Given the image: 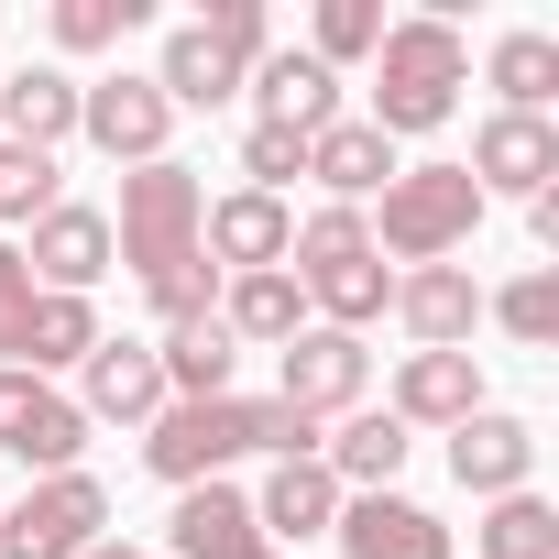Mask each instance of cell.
<instances>
[{
	"label": "cell",
	"instance_id": "6da1fadb",
	"mask_svg": "<svg viewBox=\"0 0 559 559\" xmlns=\"http://www.w3.org/2000/svg\"><path fill=\"white\" fill-rule=\"evenodd\" d=\"M461 78H472V45H461V23L450 12H395L384 23V45H373V132L384 143H406V132H439L450 110H461Z\"/></svg>",
	"mask_w": 559,
	"mask_h": 559
},
{
	"label": "cell",
	"instance_id": "7a4b0ae2",
	"mask_svg": "<svg viewBox=\"0 0 559 559\" xmlns=\"http://www.w3.org/2000/svg\"><path fill=\"white\" fill-rule=\"evenodd\" d=\"M362 230H373V252L395 274L406 263H450L483 230V187L461 165H395V187H384V209H362Z\"/></svg>",
	"mask_w": 559,
	"mask_h": 559
},
{
	"label": "cell",
	"instance_id": "3957f363",
	"mask_svg": "<svg viewBox=\"0 0 559 559\" xmlns=\"http://www.w3.org/2000/svg\"><path fill=\"white\" fill-rule=\"evenodd\" d=\"M198 209H209V187H198L176 154H165V165H132V176H121V219H110V263H132V286L198 263Z\"/></svg>",
	"mask_w": 559,
	"mask_h": 559
},
{
	"label": "cell",
	"instance_id": "277c9868",
	"mask_svg": "<svg viewBox=\"0 0 559 559\" xmlns=\"http://www.w3.org/2000/svg\"><path fill=\"white\" fill-rule=\"evenodd\" d=\"M230 461H252V395H165V417L143 428V472L154 483H230Z\"/></svg>",
	"mask_w": 559,
	"mask_h": 559
},
{
	"label": "cell",
	"instance_id": "5b68a950",
	"mask_svg": "<svg viewBox=\"0 0 559 559\" xmlns=\"http://www.w3.org/2000/svg\"><path fill=\"white\" fill-rule=\"evenodd\" d=\"M110 537L99 472H45L23 504H0V559H88Z\"/></svg>",
	"mask_w": 559,
	"mask_h": 559
},
{
	"label": "cell",
	"instance_id": "8992f818",
	"mask_svg": "<svg viewBox=\"0 0 559 559\" xmlns=\"http://www.w3.org/2000/svg\"><path fill=\"white\" fill-rule=\"evenodd\" d=\"M362 384H373V352H362L352 330H319V319H308L286 352H274V406H297V417H319V428L352 417Z\"/></svg>",
	"mask_w": 559,
	"mask_h": 559
},
{
	"label": "cell",
	"instance_id": "52a82bcc",
	"mask_svg": "<svg viewBox=\"0 0 559 559\" xmlns=\"http://www.w3.org/2000/svg\"><path fill=\"white\" fill-rule=\"evenodd\" d=\"M78 450H88V417H78L67 384L0 373V461H23V472L45 483V472H78Z\"/></svg>",
	"mask_w": 559,
	"mask_h": 559
},
{
	"label": "cell",
	"instance_id": "ba28073f",
	"mask_svg": "<svg viewBox=\"0 0 559 559\" xmlns=\"http://www.w3.org/2000/svg\"><path fill=\"white\" fill-rule=\"evenodd\" d=\"M165 88L154 78H78V143H99L110 165H165Z\"/></svg>",
	"mask_w": 559,
	"mask_h": 559
},
{
	"label": "cell",
	"instance_id": "9c48e42d",
	"mask_svg": "<svg viewBox=\"0 0 559 559\" xmlns=\"http://www.w3.org/2000/svg\"><path fill=\"white\" fill-rule=\"evenodd\" d=\"M461 176L483 187V209H493V198H548V187H559V121L493 110V121L472 132V165H461Z\"/></svg>",
	"mask_w": 559,
	"mask_h": 559
},
{
	"label": "cell",
	"instance_id": "30bf717a",
	"mask_svg": "<svg viewBox=\"0 0 559 559\" xmlns=\"http://www.w3.org/2000/svg\"><path fill=\"white\" fill-rule=\"evenodd\" d=\"M23 263H34V286H45V297H88L99 274H110V209L56 198V209L23 230Z\"/></svg>",
	"mask_w": 559,
	"mask_h": 559
},
{
	"label": "cell",
	"instance_id": "8fae6325",
	"mask_svg": "<svg viewBox=\"0 0 559 559\" xmlns=\"http://www.w3.org/2000/svg\"><path fill=\"white\" fill-rule=\"evenodd\" d=\"M78 417H88V428H154V417H165V362H154V341H99V352L78 362Z\"/></svg>",
	"mask_w": 559,
	"mask_h": 559
},
{
	"label": "cell",
	"instance_id": "7c38bea8",
	"mask_svg": "<svg viewBox=\"0 0 559 559\" xmlns=\"http://www.w3.org/2000/svg\"><path fill=\"white\" fill-rule=\"evenodd\" d=\"M286 241H297V209H286V198L230 187V198L198 209V252H209L219 274H274V263H286Z\"/></svg>",
	"mask_w": 559,
	"mask_h": 559
},
{
	"label": "cell",
	"instance_id": "4fadbf2b",
	"mask_svg": "<svg viewBox=\"0 0 559 559\" xmlns=\"http://www.w3.org/2000/svg\"><path fill=\"white\" fill-rule=\"evenodd\" d=\"M450 483L483 493V504H493V493H526V483H537V428L504 417V406H472V417L450 428Z\"/></svg>",
	"mask_w": 559,
	"mask_h": 559
},
{
	"label": "cell",
	"instance_id": "5bb4252c",
	"mask_svg": "<svg viewBox=\"0 0 559 559\" xmlns=\"http://www.w3.org/2000/svg\"><path fill=\"white\" fill-rule=\"evenodd\" d=\"M395 319H406L417 352H472V330H483L472 263H406V274H395Z\"/></svg>",
	"mask_w": 559,
	"mask_h": 559
},
{
	"label": "cell",
	"instance_id": "9a60e30c",
	"mask_svg": "<svg viewBox=\"0 0 559 559\" xmlns=\"http://www.w3.org/2000/svg\"><path fill=\"white\" fill-rule=\"evenodd\" d=\"M483 406V362L472 352H406L395 362V395H384V417L417 439V428H461Z\"/></svg>",
	"mask_w": 559,
	"mask_h": 559
},
{
	"label": "cell",
	"instance_id": "2e32d148",
	"mask_svg": "<svg viewBox=\"0 0 559 559\" xmlns=\"http://www.w3.org/2000/svg\"><path fill=\"white\" fill-rule=\"evenodd\" d=\"M263 526H252V493L241 483H187L176 515H165V548L154 559H252Z\"/></svg>",
	"mask_w": 559,
	"mask_h": 559
},
{
	"label": "cell",
	"instance_id": "e0dca14e",
	"mask_svg": "<svg viewBox=\"0 0 559 559\" xmlns=\"http://www.w3.org/2000/svg\"><path fill=\"white\" fill-rule=\"evenodd\" d=\"M330 537H341V559H450V526L417 493H352Z\"/></svg>",
	"mask_w": 559,
	"mask_h": 559
},
{
	"label": "cell",
	"instance_id": "ac0fdd59",
	"mask_svg": "<svg viewBox=\"0 0 559 559\" xmlns=\"http://www.w3.org/2000/svg\"><path fill=\"white\" fill-rule=\"evenodd\" d=\"M241 88L263 99V121H274V132H297V143H319V132L341 121V78H330L308 45H274V56H263Z\"/></svg>",
	"mask_w": 559,
	"mask_h": 559
},
{
	"label": "cell",
	"instance_id": "d6986e66",
	"mask_svg": "<svg viewBox=\"0 0 559 559\" xmlns=\"http://www.w3.org/2000/svg\"><path fill=\"white\" fill-rule=\"evenodd\" d=\"M341 483H330V461H274L263 472V493H252V526H263V548H308V537H330L341 526Z\"/></svg>",
	"mask_w": 559,
	"mask_h": 559
},
{
	"label": "cell",
	"instance_id": "ffe728a7",
	"mask_svg": "<svg viewBox=\"0 0 559 559\" xmlns=\"http://www.w3.org/2000/svg\"><path fill=\"white\" fill-rule=\"evenodd\" d=\"M308 176H319V209H362V198H384L395 187V143L373 132V121H330L319 143H308Z\"/></svg>",
	"mask_w": 559,
	"mask_h": 559
},
{
	"label": "cell",
	"instance_id": "44dd1931",
	"mask_svg": "<svg viewBox=\"0 0 559 559\" xmlns=\"http://www.w3.org/2000/svg\"><path fill=\"white\" fill-rule=\"evenodd\" d=\"M219 330L241 352H286L308 330V286H297L286 263H274V274H219Z\"/></svg>",
	"mask_w": 559,
	"mask_h": 559
},
{
	"label": "cell",
	"instance_id": "7402d4cb",
	"mask_svg": "<svg viewBox=\"0 0 559 559\" xmlns=\"http://www.w3.org/2000/svg\"><path fill=\"white\" fill-rule=\"evenodd\" d=\"M406 450H417V439H406V428H395L384 406H352V417H341V428L319 439V461H330V483H341V493H395Z\"/></svg>",
	"mask_w": 559,
	"mask_h": 559
},
{
	"label": "cell",
	"instance_id": "603a6c76",
	"mask_svg": "<svg viewBox=\"0 0 559 559\" xmlns=\"http://www.w3.org/2000/svg\"><path fill=\"white\" fill-rule=\"evenodd\" d=\"M0 143H78V78L67 67H23V78H0Z\"/></svg>",
	"mask_w": 559,
	"mask_h": 559
},
{
	"label": "cell",
	"instance_id": "cb8c5ba5",
	"mask_svg": "<svg viewBox=\"0 0 559 559\" xmlns=\"http://www.w3.org/2000/svg\"><path fill=\"white\" fill-rule=\"evenodd\" d=\"M297 286H308V308H319V330H373L384 308H395V263L384 252H352V263H319V274H297Z\"/></svg>",
	"mask_w": 559,
	"mask_h": 559
},
{
	"label": "cell",
	"instance_id": "d4e9b609",
	"mask_svg": "<svg viewBox=\"0 0 559 559\" xmlns=\"http://www.w3.org/2000/svg\"><path fill=\"white\" fill-rule=\"evenodd\" d=\"M99 341H110V330H99V308H88V297H34L12 373H45V384H56V373H78V362H88Z\"/></svg>",
	"mask_w": 559,
	"mask_h": 559
},
{
	"label": "cell",
	"instance_id": "484cf974",
	"mask_svg": "<svg viewBox=\"0 0 559 559\" xmlns=\"http://www.w3.org/2000/svg\"><path fill=\"white\" fill-rule=\"evenodd\" d=\"M154 362H165V395H241L230 373H241V341L219 330V308L209 319H176L165 341H154Z\"/></svg>",
	"mask_w": 559,
	"mask_h": 559
},
{
	"label": "cell",
	"instance_id": "4316f807",
	"mask_svg": "<svg viewBox=\"0 0 559 559\" xmlns=\"http://www.w3.org/2000/svg\"><path fill=\"white\" fill-rule=\"evenodd\" d=\"M483 78H493V99H504V110H526V121H548V99H559V34H537V23H515V34H493V56H483Z\"/></svg>",
	"mask_w": 559,
	"mask_h": 559
},
{
	"label": "cell",
	"instance_id": "83f0119b",
	"mask_svg": "<svg viewBox=\"0 0 559 559\" xmlns=\"http://www.w3.org/2000/svg\"><path fill=\"white\" fill-rule=\"evenodd\" d=\"M154 88H165V110H219V99L241 88V67H230L198 23H176V34H165V56H154Z\"/></svg>",
	"mask_w": 559,
	"mask_h": 559
},
{
	"label": "cell",
	"instance_id": "f1b7e54d",
	"mask_svg": "<svg viewBox=\"0 0 559 559\" xmlns=\"http://www.w3.org/2000/svg\"><path fill=\"white\" fill-rule=\"evenodd\" d=\"M483 559H559V504L548 493H493L483 504Z\"/></svg>",
	"mask_w": 559,
	"mask_h": 559
},
{
	"label": "cell",
	"instance_id": "f546056e",
	"mask_svg": "<svg viewBox=\"0 0 559 559\" xmlns=\"http://www.w3.org/2000/svg\"><path fill=\"white\" fill-rule=\"evenodd\" d=\"M143 23H154V0H56V12H45L56 56H110V45L143 34Z\"/></svg>",
	"mask_w": 559,
	"mask_h": 559
},
{
	"label": "cell",
	"instance_id": "4dcf8cb0",
	"mask_svg": "<svg viewBox=\"0 0 559 559\" xmlns=\"http://www.w3.org/2000/svg\"><path fill=\"white\" fill-rule=\"evenodd\" d=\"M384 23H395L384 0H319V23H308V56L341 78V67H362V56L384 45Z\"/></svg>",
	"mask_w": 559,
	"mask_h": 559
},
{
	"label": "cell",
	"instance_id": "1f68e13d",
	"mask_svg": "<svg viewBox=\"0 0 559 559\" xmlns=\"http://www.w3.org/2000/svg\"><path fill=\"white\" fill-rule=\"evenodd\" d=\"M483 319H504V341L548 352V341H559V274L537 263V274H515V286H493V297H483Z\"/></svg>",
	"mask_w": 559,
	"mask_h": 559
},
{
	"label": "cell",
	"instance_id": "d6a6232c",
	"mask_svg": "<svg viewBox=\"0 0 559 559\" xmlns=\"http://www.w3.org/2000/svg\"><path fill=\"white\" fill-rule=\"evenodd\" d=\"M56 198H67V187H56V154H34V143H0V230H34Z\"/></svg>",
	"mask_w": 559,
	"mask_h": 559
},
{
	"label": "cell",
	"instance_id": "836d02e7",
	"mask_svg": "<svg viewBox=\"0 0 559 559\" xmlns=\"http://www.w3.org/2000/svg\"><path fill=\"white\" fill-rule=\"evenodd\" d=\"M297 176H308V143H297V132H274V121L241 132V187H252V198H286Z\"/></svg>",
	"mask_w": 559,
	"mask_h": 559
},
{
	"label": "cell",
	"instance_id": "e575fe53",
	"mask_svg": "<svg viewBox=\"0 0 559 559\" xmlns=\"http://www.w3.org/2000/svg\"><path fill=\"white\" fill-rule=\"evenodd\" d=\"M198 34H209V45H219L241 78L274 56V23H263V0H209V12H198Z\"/></svg>",
	"mask_w": 559,
	"mask_h": 559
},
{
	"label": "cell",
	"instance_id": "d590c367",
	"mask_svg": "<svg viewBox=\"0 0 559 559\" xmlns=\"http://www.w3.org/2000/svg\"><path fill=\"white\" fill-rule=\"evenodd\" d=\"M143 297H154V319H165V330H176V319H209V308H219V263L198 252V263H176V274H154Z\"/></svg>",
	"mask_w": 559,
	"mask_h": 559
},
{
	"label": "cell",
	"instance_id": "8d00e7d4",
	"mask_svg": "<svg viewBox=\"0 0 559 559\" xmlns=\"http://www.w3.org/2000/svg\"><path fill=\"white\" fill-rule=\"evenodd\" d=\"M34 263H23V241H0V373H12V352H23V319H34Z\"/></svg>",
	"mask_w": 559,
	"mask_h": 559
},
{
	"label": "cell",
	"instance_id": "74e56055",
	"mask_svg": "<svg viewBox=\"0 0 559 559\" xmlns=\"http://www.w3.org/2000/svg\"><path fill=\"white\" fill-rule=\"evenodd\" d=\"M88 559H154V548H121V537H99V548H88Z\"/></svg>",
	"mask_w": 559,
	"mask_h": 559
},
{
	"label": "cell",
	"instance_id": "f35d334b",
	"mask_svg": "<svg viewBox=\"0 0 559 559\" xmlns=\"http://www.w3.org/2000/svg\"><path fill=\"white\" fill-rule=\"evenodd\" d=\"M252 559H286V548H252Z\"/></svg>",
	"mask_w": 559,
	"mask_h": 559
}]
</instances>
